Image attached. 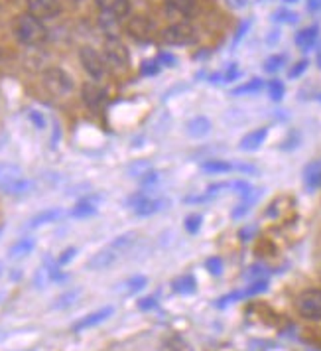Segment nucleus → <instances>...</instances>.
<instances>
[{"label": "nucleus", "instance_id": "f257e3e1", "mask_svg": "<svg viewBox=\"0 0 321 351\" xmlns=\"http://www.w3.org/2000/svg\"><path fill=\"white\" fill-rule=\"evenodd\" d=\"M12 32L24 46H40L48 40V30L44 22L28 12H22L12 20Z\"/></svg>", "mask_w": 321, "mask_h": 351}, {"label": "nucleus", "instance_id": "f03ea898", "mask_svg": "<svg viewBox=\"0 0 321 351\" xmlns=\"http://www.w3.org/2000/svg\"><path fill=\"white\" fill-rule=\"evenodd\" d=\"M30 188L24 172L14 164H0V192L8 195H20Z\"/></svg>", "mask_w": 321, "mask_h": 351}, {"label": "nucleus", "instance_id": "7ed1b4c3", "mask_svg": "<svg viewBox=\"0 0 321 351\" xmlns=\"http://www.w3.org/2000/svg\"><path fill=\"white\" fill-rule=\"evenodd\" d=\"M42 83L49 95L67 97L73 91V80L62 67H48L42 75Z\"/></svg>", "mask_w": 321, "mask_h": 351}, {"label": "nucleus", "instance_id": "20e7f679", "mask_svg": "<svg viewBox=\"0 0 321 351\" xmlns=\"http://www.w3.org/2000/svg\"><path fill=\"white\" fill-rule=\"evenodd\" d=\"M296 310L304 319L321 322V290L309 288L296 298Z\"/></svg>", "mask_w": 321, "mask_h": 351}, {"label": "nucleus", "instance_id": "39448f33", "mask_svg": "<svg viewBox=\"0 0 321 351\" xmlns=\"http://www.w3.org/2000/svg\"><path fill=\"white\" fill-rule=\"evenodd\" d=\"M105 62L114 69H127L130 64V53L127 46L120 42L118 36H109L105 38Z\"/></svg>", "mask_w": 321, "mask_h": 351}, {"label": "nucleus", "instance_id": "423d86ee", "mask_svg": "<svg viewBox=\"0 0 321 351\" xmlns=\"http://www.w3.org/2000/svg\"><path fill=\"white\" fill-rule=\"evenodd\" d=\"M129 204L134 209V213L136 215H154V213H158L162 209L166 208V199L160 197L156 192H138L134 193L132 197L129 199Z\"/></svg>", "mask_w": 321, "mask_h": 351}, {"label": "nucleus", "instance_id": "0eeeda50", "mask_svg": "<svg viewBox=\"0 0 321 351\" xmlns=\"http://www.w3.org/2000/svg\"><path fill=\"white\" fill-rule=\"evenodd\" d=\"M79 62L83 69L93 77V80H103L107 73V62L105 56H101L95 48L91 46H83L79 49Z\"/></svg>", "mask_w": 321, "mask_h": 351}, {"label": "nucleus", "instance_id": "6e6552de", "mask_svg": "<svg viewBox=\"0 0 321 351\" xmlns=\"http://www.w3.org/2000/svg\"><path fill=\"white\" fill-rule=\"evenodd\" d=\"M162 40L170 46H188L195 42V28L190 22H177L164 30Z\"/></svg>", "mask_w": 321, "mask_h": 351}, {"label": "nucleus", "instance_id": "1a4fd4ad", "mask_svg": "<svg viewBox=\"0 0 321 351\" xmlns=\"http://www.w3.org/2000/svg\"><path fill=\"white\" fill-rule=\"evenodd\" d=\"M28 14H32L38 20H51L62 14L60 0H26Z\"/></svg>", "mask_w": 321, "mask_h": 351}, {"label": "nucleus", "instance_id": "9d476101", "mask_svg": "<svg viewBox=\"0 0 321 351\" xmlns=\"http://www.w3.org/2000/svg\"><path fill=\"white\" fill-rule=\"evenodd\" d=\"M113 314V306H105V308H101V310H97V312L87 314V316L81 318L79 322H75V324H73V332H75V334H81V332H85V330H89V328H95L99 324H103L105 319L111 318Z\"/></svg>", "mask_w": 321, "mask_h": 351}, {"label": "nucleus", "instance_id": "9b49d317", "mask_svg": "<svg viewBox=\"0 0 321 351\" xmlns=\"http://www.w3.org/2000/svg\"><path fill=\"white\" fill-rule=\"evenodd\" d=\"M118 256H120V253H116L113 247H107V249L99 251L87 261V269L89 271H105V269L113 267Z\"/></svg>", "mask_w": 321, "mask_h": 351}, {"label": "nucleus", "instance_id": "f8f14e48", "mask_svg": "<svg viewBox=\"0 0 321 351\" xmlns=\"http://www.w3.org/2000/svg\"><path fill=\"white\" fill-rule=\"evenodd\" d=\"M95 4L103 14H109V16L118 18V20L129 16L130 12L129 0H95Z\"/></svg>", "mask_w": 321, "mask_h": 351}, {"label": "nucleus", "instance_id": "ddd939ff", "mask_svg": "<svg viewBox=\"0 0 321 351\" xmlns=\"http://www.w3.org/2000/svg\"><path fill=\"white\" fill-rule=\"evenodd\" d=\"M83 101H85L87 107L99 109L107 101V93H105V89L101 85H97V83L91 81V83H85L83 85Z\"/></svg>", "mask_w": 321, "mask_h": 351}, {"label": "nucleus", "instance_id": "4468645a", "mask_svg": "<svg viewBox=\"0 0 321 351\" xmlns=\"http://www.w3.org/2000/svg\"><path fill=\"white\" fill-rule=\"evenodd\" d=\"M127 30H129V34L132 38H136V40H146V38H150V34L154 30V24H152L148 18L136 16L130 20Z\"/></svg>", "mask_w": 321, "mask_h": 351}, {"label": "nucleus", "instance_id": "2eb2a0df", "mask_svg": "<svg viewBox=\"0 0 321 351\" xmlns=\"http://www.w3.org/2000/svg\"><path fill=\"white\" fill-rule=\"evenodd\" d=\"M318 34H320V28L318 26H309V28H304V30H300V32L296 34V46L300 49H311L316 46V42H318Z\"/></svg>", "mask_w": 321, "mask_h": 351}, {"label": "nucleus", "instance_id": "dca6fc26", "mask_svg": "<svg viewBox=\"0 0 321 351\" xmlns=\"http://www.w3.org/2000/svg\"><path fill=\"white\" fill-rule=\"evenodd\" d=\"M185 130H188V134L192 138H203V136H207L209 132H211V123L205 117H195V119H192L188 123Z\"/></svg>", "mask_w": 321, "mask_h": 351}, {"label": "nucleus", "instance_id": "f3484780", "mask_svg": "<svg viewBox=\"0 0 321 351\" xmlns=\"http://www.w3.org/2000/svg\"><path fill=\"white\" fill-rule=\"evenodd\" d=\"M266 136H268V128L251 130L241 141V148L242 150H257V148H260V144L266 141Z\"/></svg>", "mask_w": 321, "mask_h": 351}, {"label": "nucleus", "instance_id": "a211bd4d", "mask_svg": "<svg viewBox=\"0 0 321 351\" xmlns=\"http://www.w3.org/2000/svg\"><path fill=\"white\" fill-rule=\"evenodd\" d=\"M62 215H64V211H62L60 208L46 209V211H42V213H38L36 217H32L30 227H32V229H36V227H42V225H46V223H53V221H57Z\"/></svg>", "mask_w": 321, "mask_h": 351}, {"label": "nucleus", "instance_id": "6ab92c4d", "mask_svg": "<svg viewBox=\"0 0 321 351\" xmlns=\"http://www.w3.org/2000/svg\"><path fill=\"white\" fill-rule=\"evenodd\" d=\"M162 351H193L192 343L181 335H170L162 341Z\"/></svg>", "mask_w": 321, "mask_h": 351}, {"label": "nucleus", "instance_id": "aec40b11", "mask_svg": "<svg viewBox=\"0 0 321 351\" xmlns=\"http://www.w3.org/2000/svg\"><path fill=\"white\" fill-rule=\"evenodd\" d=\"M34 247H36V243L30 237H26V239H20L16 241L12 247H10V251H8V255L10 258H22V256H28L34 251Z\"/></svg>", "mask_w": 321, "mask_h": 351}, {"label": "nucleus", "instance_id": "412c9836", "mask_svg": "<svg viewBox=\"0 0 321 351\" xmlns=\"http://www.w3.org/2000/svg\"><path fill=\"white\" fill-rule=\"evenodd\" d=\"M97 213V204L91 202V199H83L77 206H73V209L69 211L71 217H77V219H83V217H91Z\"/></svg>", "mask_w": 321, "mask_h": 351}, {"label": "nucleus", "instance_id": "4be33fe9", "mask_svg": "<svg viewBox=\"0 0 321 351\" xmlns=\"http://www.w3.org/2000/svg\"><path fill=\"white\" fill-rule=\"evenodd\" d=\"M305 186L309 190H318L321 188V164L320 162H313L311 166H307L305 170Z\"/></svg>", "mask_w": 321, "mask_h": 351}, {"label": "nucleus", "instance_id": "5701e85b", "mask_svg": "<svg viewBox=\"0 0 321 351\" xmlns=\"http://www.w3.org/2000/svg\"><path fill=\"white\" fill-rule=\"evenodd\" d=\"M195 287H197V282H195L192 274H183V276H179L172 282V288L176 290L177 294H192V292H195Z\"/></svg>", "mask_w": 321, "mask_h": 351}, {"label": "nucleus", "instance_id": "b1692460", "mask_svg": "<svg viewBox=\"0 0 321 351\" xmlns=\"http://www.w3.org/2000/svg\"><path fill=\"white\" fill-rule=\"evenodd\" d=\"M201 168H203L205 172H209V174H225V172H231L235 166L225 162V160H207V162H203Z\"/></svg>", "mask_w": 321, "mask_h": 351}, {"label": "nucleus", "instance_id": "393cba45", "mask_svg": "<svg viewBox=\"0 0 321 351\" xmlns=\"http://www.w3.org/2000/svg\"><path fill=\"white\" fill-rule=\"evenodd\" d=\"M146 285H148L146 276H142V274H138V276H132V278H129L127 282H123L118 290H120L123 294H134V292L142 290V288H144Z\"/></svg>", "mask_w": 321, "mask_h": 351}, {"label": "nucleus", "instance_id": "a878e982", "mask_svg": "<svg viewBox=\"0 0 321 351\" xmlns=\"http://www.w3.org/2000/svg\"><path fill=\"white\" fill-rule=\"evenodd\" d=\"M134 243H136V233H125V235H118V237H116L109 247H113L116 253H120V255H123L125 251H129Z\"/></svg>", "mask_w": 321, "mask_h": 351}, {"label": "nucleus", "instance_id": "bb28decb", "mask_svg": "<svg viewBox=\"0 0 321 351\" xmlns=\"http://www.w3.org/2000/svg\"><path fill=\"white\" fill-rule=\"evenodd\" d=\"M166 4L179 14H190L195 6V0H166Z\"/></svg>", "mask_w": 321, "mask_h": 351}, {"label": "nucleus", "instance_id": "cd10ccee", "mask_svg": "<svg viewBox=\"0 0 321 351\" xmlns=\"http://www.w3.org/2000/svg\"><path fill=\"white\" fill-rule=\"evenodd\" d=\"M101 26H103V30L107 34V38L109 36H118V18L103 14L101 16Z\"/></svg>", "mask_w": 321, "mask_h": 351}, {"label": "nucleus", "instance_id": "c85d7f7f", "mask_svg": "<svg viewBox=\"0 0 321 351\" xmlns=\"http://www.w3.org/2000/svg\"><path fill=\"white\" fill-rule=\"evenodd\" d=\"M81 294V290H71V292H65L64 296H60L55 304H53V308L55 310H62V308H67V306H71V304L77 300V296Z\"/></svg>", "mask_w": 321, "mask_h": 351}, {"label": "nucleus", "instance_id": "c756f323", "mask_svg": "<svg viewBox=\"0 0 321 351\" xmlns=\"http://www.w3.org/2000/svg\"><path fill=\"white\" fill-rule=\"evenodd\" d=\"M262 89V81L260 80H253L248 81L246 85H242V87H237L235 91H233V95H244V93H257Z\"/></svg>", "mask_w": 321, "mask_h": 351}, {"label": "nucleus", "instance_id": "7c9ffc66", "mask_svg": "<svg viewBox=\"0 0 321 351\" xmlns=\"http://www.w3.org/2000/svg\"><path fill=\"white\" fill-rule=\"evenodd\" d=\"M286 64V56H272V58H268L266 62H264V69L268 71V73H274V71H278L282 65Z\"/></svg>", "mask_w": 321, "mask_h": 351}, {"label": "nucleus", "instance_id": "2f4dec72", "mask_svg": "<svg viewBox=\"0 0 321 351\" xmlns=\"http://www.w3.org/2000/svg\"><path fill=\"white\" fill-rule=\"evenodd\" d=\"M268 95L272 101H280L284 97V83L278 80H272L268 83Z\"/></svg>", "mask_w": 321, "mask_h": 351}, {"label": "nucleus", "instance_id": "473e14b6", "mask_svg": "<svg viewBox=\"0 0 321 351\" xmlns=\"http://www.w3.org/2000/svg\"><path fill=\"white\" fill-rule=\"evenodd\" d=\"M150 170H154L150 162H136V164L130 166V174L134 176V178H138V180H140L142 176L148 174Z\"/></svg>", "mask_w": 321, "mask_h": 351}, {"label": "nucleus", "instance_id": "72a5a7b5", "mask_svg": "<svg viewBox=\"0 0 321 351\" xmlns=\"http://www.w3.org/2000/svg\"><path fill=\"white\" fill-rule=\"evenodd\" d=\"M205 267H207V271L211 272V274L219 276V274L223 272V261H221L219 256H213V258H209L207 263H205Z\"/></svg>", "mask_w": 321, "mask_h": 351}, {"label": "nucleus", "instance_id": "f704fd0d", "mask_svg": "<svg viewBox=\"0 0 321 351\" xmlns=\"http://www.w3.org/2000/svg\"><path fill=\"white\" fill-rule=\"evenodd\" d=\"M28 119L34 123V127L38 130H44L46 128V117L40 111H28Z\"/></svg>", "mask_w": 321, "mask_h": 351}, {"label": "nucleus", "instance_id": "c9c22d12", "mask_svg": "<svg viewBox=\"0 0 321 351\" xmlns=\"http://www.w3.org/2000/svg\"><path fill=\"white\" fill-rule=\"evenodd\" d=\"M199 227H201V215H190V217L185 219V229H188L190 233H197Z\"/></svg>", "mask_w": 321, "mask_h": 351}, {"label": "nucleus", "instance_id": "e433bc0d", "mask_svg": "<svg viewBox=\"0 0 321 351\" xmlns=\"http://www.w3.org/2000/svg\"><path fill=\"white\" fill-rule=\"evenodd\" d=\"M158 69H160V62H158V60L146 62V64L142 65V73H144V75H154V73H158Z\"/></svg>", "mask_w": 321, "mask_h": 351}, {"label": "nucleus", "instance_id": "4c0bfd02", "mask_svg": "<svg viewBox=\"0 0 321 351\" xmlns=\"http://www.w3.org/2000/svg\"><path fill=\"white\" fill-rule=\"evenodd\" d=\"M75 253H77V249L75 247H69V249H65L64 253H62V256L57 258V265H67L73 256H75Z\"/></svg>", "mask_w": 321, "mask_h": 351}, {"label": "nucleus", "instance_id": "58836bf2", "mask_svg": "<svg viewBox=\"0 0 321 351\" xmlns=\"http://www.w3.org/2000/svg\"><path fill=\"white\" fill-rule=\"evenodd\" d=\"M138 308H140V310H150V308H156V298H152V296L142 298V300L138 302Z\"/></svg>", "mask_w": 321, "mask_h": 351}, {"label": "nucleus", "instance_id": "ea45409f", "mask_svg": "<svg viewBox=\"0 0 321 351\" xmlns=\"http://www.w3.org/2000/svg\"><path fill=\"white\" fill-rule=\"evenodd\" d=\"M227 6L229 8H233V10H242L246 4H248V0H225Z\"/></svg>", "mask_w": 321, "mask_h": 351}, {"label": "nucleus", "instance_id": "a19ab883", "mask_svg": "<svg viewBox=\"0 0 321 351\" xmlns=\"http://www.w3.org/2000/svg\"><path fill=\"white\" fill-rule=\"evenodd\" d=\"M305 67H307V62H305V60H302V62H300V64L296 65V67H294V69H292V71H290V77H298V75H300V73H304V71H305Z\"/></svg>", "mask_w": 321, "mask_h": 351}, {"label": "nucleus", "instance_id": "79ce46f5", "mask_svg": "<svg viewBox=\"0 0 321 351\" xmlns=\"http://www.w3.org/2000/svg\"><path fill=\"white\" fill-rule=\"evenodd\" d=\"M307 8L311 12H318V10H321V0H307Z\"/></svg>", "mask_w": 321, "mask_h": 351}, {"label": "nucleus", "instance_id": "37998d69", "mask_svg": "<svg viewBox=\"0 0 321 351\" xmlns=\"http://www.w3.org/2000/svg\"><path fill=\"white\" fill-rule=\"evenodd\" d=\"M158 62H164V64H170V67L176 64V60H174V56H170V53H162L160 60Z\"/></svg>", "mask_w": 321, "mask_h": 351}, {"label": "nucleus", "instance_id": "c03bdc74", "mask_svg": "<svg viewBox=\"0 0 321 351\" xmlns=\"http://www.w3.org/2000/svg\"><path fill=\"white\" fill-rule=\"evenodd\" d=\"M318 64H320V67H321V48H320V51H318Z\"/></svg>", "mask_w": 321, "mask_h": 351}]
</instances>
